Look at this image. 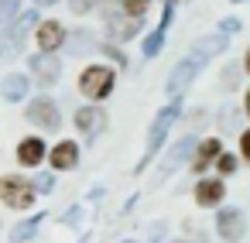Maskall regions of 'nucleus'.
I'll use <instances>...</instances> for the list:
<instances>
[{
	"label": "nucleus",
	"mask_w": 250,
	"mask_h": 243,
	"mask_svg": "<svg viewBox=\"0 0 250 243\" xmlns=\"http://www.w3.org/2000/svg\"><path fill=\"white\" fill-rule=\"evenodd\" d=\"M226 45H229V35H223V31L199 38V41H195V45L178 59V65L171 69V76H168V82H165V93H168L171 100H175V96H182V93L195 82V76L206 69V62L226 52Z\"/></svg>",
	"instance_id": "obj_1"
},
{
	"label": "nucleus",
	"mask_w": 250,
	"mask_h": 243,
	"mask_svg": "<svg viewBox=\"0 0 250 243\" xmlns=\"http://www.w3.org/2000/svg\"><path fill=\"white\" fill-rule=\"evenodd\" d=\"M178 113H182V96H175L165 110H158V117L151 120V130H147V151H144V158L137 161V168H134V175H141L151 161H154V154L161 151V144H165V137H168V130L175 127V120H178Z\"/></svg>",
	"instance_id": "obj_2"
},
{
	"label": "nucleus",
	"mask_w": 250,
	"mask_h": 243,
	"mask_svg": "<svg viewBox=\"0 0 250 243\" xmlns=\"http://www.w3.org/2000/svg\"><path fill=\"white\" fill-rule=\"evenodd\" d=\"M113 82H117V76H113V69L110 65H89V69H83V76H79V93L86 96V100H106L110 93H113Z\"/></svg>",
	"instance_id": "obj_3"
},
{
	"label": "nucleus",
	"mask_w": 250,
	"mask_h": 243,
	"mask_svg": "<svg viewBox=\"0 0 250 243\" xmlns=\"http://www.w3.org/2000/svg\"><path fill=\"white\" fill-rule=\"evenodd\" d=\"M216 236L223 243H240L247 236V216L236 205H216Z\"/></svg>",
	"instance_id": "obj_4"
},
{
	"label": "nucleus",
	"mask_w": 250,
	"mask_h": 243,
	"mask_svg": "<svg viewBox=\"0 0 250 243\" xmlns=\"http://www.w3.org/2000/svg\"><path fill=\"white\" fill-rule=\"evenodd\" d=\"M38 24V11L31 7V11H24V14H18L14 18V24L0 35V59H7V55H14L21 45H24V38H28V31Z\"/></svg>",
	"instance_id": "obj_5"
},
{
	"label": "nucleus",
	"mask_w": 250,
	"mask_h": 243,
	"mask_svg": "<svg viewBox=\"0 0 250 243\" xmlns=\"http://www.w3.org/2000/svg\"><path fill=\"white\" fill-rule=\"evenodd\" d=\"M0 199H4V205H11V209H31L35 185L24 175H7V178H0Z\"/></svg>",
	"instance_id": "obj_6"
},
{
	"label": "nucleus",
	"mask_w": 250,
	"mask_h": 243,
	"mask_svg": "<svg viewBox=\"0 0 250 243\" xmlns=\"http://www.w3.org/2000/svg\"><path fill=\"white\" fill-rule=\"evenodd\" d=\"M28 120H31L35 127H42V130H59V123H62L59 103H55L52 96H38V100H31V103H28Z\"/></svg>",
	"instance_id": "obj_7"
},
{
	"label": "nucleus",
	"mask_w": 250,
	"mask_h": 243,
	"mask_svg": "<svg viewBox=\"0 0 250 243\" xmlns=\"http://www.w3.org/2000/svg\"><path fill=\"white\" fill-rule=\"evenodd\" d=\"M28 69H31V76H35L42 86H52V82H59V76H62V62H59L52 52L31 55V59H28Z\"/></svg>",
	"instance_id": "obj_8"
},
{
	"label": "nucleus",
	"mask_w": 250,
	"mask_h": 243,
	"mask_svg": "<svg viewBox=\"0 0 250 243\" xmlns=\"http://www.w3.org/2000/svg\"><path fill=\"white\" fill-rule=\"evenodd\" d=\"M195 144H199V141H195L192 134H185V137H182L178 144H171V151H168V154H165V161H161V175H158V182H165V178H168L171 171H178V168H182V164H185V161L192 158Z\"/></svg>",
	"instance_id": "obj_9"
},
{
	"label": "nucleus",
	"mask_w": 250,
	"mask_h": 243,
	"mask_svg": "<svg viewBox=\"0 0 250 243\" xmlns=\"http://www.w3.org/2000/svg\"><path fill=\"white\" fill-rule=\"evenodd\" d=\"M171 21H175V0H165V11H161V21H158V28H154V31L144 38V45H141L144 59H154V55L161 52V41H165V35H168Z\"/></svg>",
	"instance_id": "obj_10"
},
{
	"label": "nucleus",
	"mask_w": 250,
	"mask_h": 243,
	"mask_svg": "<svg viewBox=\"0 0 250 243\" xmlns=\"http://www.w3.org/2000/svg\"><path fill=\"white\" fill-rule=\"evenodd\" d=\"M103 18H106V28H110V35L117 38V41H130L137 31H141V21L144 18H120L117 11H103Z\"/></svg>",
	"instance_id": "obj_11"
},
{
	"label": "nucleus",
	"mask_w": 250,
	"mask_h": 243,
	"mask_svg": "<svg viewBox=\"0 0 250 243\" xmlns=\"http://www.w3.org/2000/svg\"><path fill=\"white\" fill-rule=\"evenodd\" d=\"M223 199H226L223 178H202V182L195 185V202H199L202 209H216V205H223Z\"/></svg>",
	"instance_id": "obj_12"
},
{
	"label": "nucleus",
	"mask_w": 250,
	"mask_h": 243,
	"mask_svg": "<svg viewBox=\"0 0 250 243\" xmlns=\"http://www.w3.org/2000/svg\"><path fill=\"white\" fill-rule=\"evenodd\" d=\"M76 127L86 134V141H93L96 134H103V127H106V113H103L100 106H83V110L76 113Z\"/></svg>",
	"instance_id": "obj_13"
},
{
	"label": "nucleus",
	"mask_w": 250,
	"mask_h": 243,
	"mask_svg": "<svg viewBox=\"0 0 250 243\" xmlns=\"http://www.w3.org/2000/svg\"><path fill=\"white\" fill-rule=\"evenodd\" d=\"M35 41H38L42 52H59V45H65V28L59 21H42Z\"/></svg>",
	"instance_id": "obj_14"
},
{
	"label": "nucleus",
	"mask_w": 250,
	"mask_h": 243,
	"mask_svg": "<svg viewBox=\"0 0 250 243\" xmlns=\"http://www.w3.org/2000/svg\"><path fill=\"white\" fill-rule=\"evenodd\" d=\"M48 161H52L55 171L76 168V161H79V144H76V141H59V144L48 151Z\"/></svg>",
	"instance_id": "obj_15"
},
{
	"label": "nucleus",
	"mask_w": 250,
	"mask_h": 243,
	"mask_svg": "<svg viewBox=\"0 0 250 243\" xmlns=\"http://www.w3.org/2000/svg\"><path fill=\"white\" fill-rule=\"evenodd\" d=\"M45 141L42 137H24L21 144H18V161L24 164V168H38L42 161H45Z\"/></svg>",
	"instance_id": "obj_16"
},
{
	"label": "nucleus",
	"mask_w": 250,
	"mask_h": 243,
	"mask_svg": "<svg viewBox=\"0 0 250 243\" xmlns=\"http://www.w3.org/2000/svg\"><path fill=\"white\" fill-rule=\"evenodd\" d=\"M219 151H223V141H219V137L199 141V144H195V151H192V154H195V158H192V171H206V168L216 161V154H219Z\"/></svg>",
	"instance_id": "obj_17"
},
{
	"label": "nucleus",
	"mask_w": 250,
	"mask_h": 243,
	"mask_svg": "<svg viewBox=\"0 0 250 243\" xmlns=\"http://www.w3.org/2000/svg\"><path fill=\"white\" fill-rule=\"evenodd\" d=\"M28 89H31V82L21 72H11V76H4V82H0V96H4L7 103H21L28 96Z\"/></svg>",
	"instance_id": "obj_18"
},
{
	"label": "nucleus",
	"mask_w": 250,
	"mask_h": 243,
	"mask_svg": "<svg viewBox=\"0 0 250 243\" xmlns=\"http://www.w3.org/2000/svg\"><path fill=\"white\" fill-rule=\"evenodd\" d=\"M45 223V212H35L31 219H24V223H18L14 229H11V243H28L35 233H38V226Z\"/></svg>",
	"instance_id": "obj_19"
},
{
	"label": "nucleus",
	"mask_w": 250,
	"mask_h": 243,
	"mask_svg": "<svg viewBox=\"0 0 250 243\" xmlns=\"http://www.w3.org/2000/svg\"><path fill=\"white\" fill-rule=\"evenodd\" d=\"M212 164H216L219 178H229V175H236V168H240V158H236V154H229V151H219Z\"/></svg>",
	"instance_id": "obj_20"
},
{
	"label": "nucleus",
	"mask_w": 250,
	"mask_h": 243,
	"mask_svg": "<svg viewBox=\"0 0 250 243\" xmlns=\"http://www.w3.org/2000/svg\"><path fill=\"white\" fill-rule=\"evenodd\" d=\"M18 14H21V4H18V0H0V35L14 24Z\"/></svg>",
	"instance_id": "obj_21"
},
{
	"label": "nucleus",
	"mask_w": 250,
	"mask_h": 243,
	"mask_svg": "<svg viewBox=\"0 0 250 243\" xmlns=\"http://www.w3.org/2000/svg\"><path fill=\"white\" fill-rule=\"evenodd\" d=\"M147 4H151V0H120L124 14H130V18H144L147 14Z\"/></svg>",
	"instance_id": "obj_22"
},
{
	"label": "nucleus",
	"mask_w": 250,
	"mask_h": 243,
	"mask_svg": "<svg viewBox=\"0 0 250 243\" xmlns=\"http://www.w3.org/2000/svg\"><path fill=\"white\" fill-rule=\"evenodd\" d=\"M236 127H240V110H233V106L223 110L219 113V130H236Z\"/></svg>",
	"instance_id": "obj_23"
},
{
	"label": "nucleus",
	"mask_w": 250,
	"mask_h": 243,
	"mask_svg": "<svg viewBox=\"0 0 250 243\" xmlns=\"http://www.w3.org/2000/svg\"><path fill=\"white\" fill-rule=\"evenodd\" d=\"M240 72H243V65H229V69H226V76H223V86H226V89H236Z\"/></svg>",
	"instance_id": "obj_24"
},
{
	"label": "nucleus",
	"mask_w": 250,
	"mask_h": 243,
	"mask_svg": "<svg viewBox=\"0 0 250 243\" xmlns=\"http://www.w3.org/2000/svg\"><path fill=\"white\" fill-rule=\"evenodd\" d=\"M240 161H247V164H250V127H243V130H240Z\"/></svg>",
	"instance_id": "obj_25"
},
{
	"label": "nucleus",
	"mask_w": 250,
	"mask_h": 243,
	"mask_svg": "<svg viewBox=\"0 0 250 243\" xmlns=\"http://www.w3.org/2000/svg\"><path fill=\"white\" fill-rule=\"evenodd\" d=\"M100 4V0H69V11L72 14H86V11H93Z\"/></svg>",
	"instance_id": "obj_26"
},
{
	"label": "nucleus",
	"mask_w": 250,
	"mask_h": 243,
	"mask_svg": "<svg viewBox=\"0 0 250 243\" xmlns=\"http://www.w3.org/2000/svg\"><path fill=\"white\" fill-rule=\"evenodd\" d=\"M219 31H223V35H236V31H240V18H226V21L219 24Z\"/></svg>",
	"instance_id": "obj_27"
},
{
	"label": "nucleus",
	"mask_w": 250,
	"mask_h": 243,
	"mask_svg": "<svg viewBox=\"0 0 250 243\" xmlns=\"http://www.w3.org/2000/svg\"><path fill=\"white\" fill-rule=\"evenodd\" d=\"M161 233H165V226H161V223H154V226H151V233H147V243H161Z\"/></svg>",
	"instance_id": "obj_28"
},
{
	"label": "nucleus",
	"mask_w": 250,
	"mask_h": 243,
	"mask_svg": "<svg viewBox=\"0 0 250 243\" xmlns=\"http://www.w3.org/2000/svg\"><path fill=\"white\" fill-rule=\"evenodd\" d=\"M48 188H52V175H42L38 185H35V192H48Z\"/></svg>",
	"instance_id": "obj_29"
},
{
	"label": "nucleus",
	"mask_w": 250,
	"mask_h": 243,
	"mask_svg": "<svg viewBox=\"0 0 250 243\" xmlns=\"http://www.w3.org/2000/svg\"><path fill=\"white\" fill-rule=\"evenodd\" d=\"M243 117H247V120H250V89H247V93H243Z\"/></svg>",
	"instance_id": "obj_30"
},
{
	"label": "nucleus",
	"mask_w": 250,
	"mask_h": 243,
	"mask_svg": "<svg viewBox=\"0 0 250 243\" xmlns=\"http://www.w3.org/2000/svg\"><path fill=\"white\" fill-rule=\"evenodd\" d=\"M243 72H247V76H250V48H247V52H243Z\"/></svg>",
	"instance_id": "obj_31"
},
{
	"label": "nucleus",
	"mask_w": 250,
	"mask_h": 243,
	"mask_svg": "<svg viewBox=\"0 0 250 243\" xmlns=\"http://www.w3.org/2000/svg\"><path fill=\"white\" fill-rule=\"evenodd\" d=\"M171 243H206L202 236H195V240H171Z\"/></svg>",
	"instance_id": "obj_32"
},
{
	"label": "nucleus",
	"mask_w": 250,
	"mask_h": 243,
	"mask_svg": "<svg viewBox=\"0 0 250 243\" xmlns=\"http://www.w3.org/2000/svg\"><path fill=\"white\" fill-rule=\"evenodd\" d=\"M35 4H38V7H48V4H55V0H35Z\"/></svg>",
	"instance_id": "obj_33"
},
{
	"label": "nucleus",
	"mask_w": 250,
	"mask_h": 243,
	"mask_svg": "<svg viewBox=\"0 0 250 243\" xmlns=\"http://www.w3.org/2000/svg\"><path fill=\"white\" fill-rule=\"evenodd\" d=\"M233 4H243V0H233Z\"/></svg>",
	"instance_id": "obj_34"
}]
</instances>
